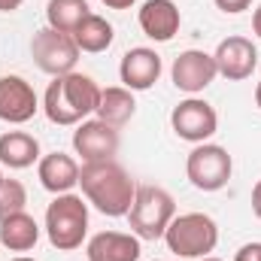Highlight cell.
Instances as JSON below:
<instances>
[{
  "label": "cell",
  "mask_w": 261,
  "mask_h": 261,
  "mask_svg": "<svg viewBox=\"0 0 261 261\" xmlns=\"http://www.w3.org/2000/svg\"><path fill=\"white\" fill-rule=\"evenodd\" d=\"M79 186L85 200L103 213V216H128L134 195H137V182L128 176V170L119 161H88L79 167Z\"/></svg>",
  "instance_id": "6da1fadb"
},
{
  "label": "cell",
  "mask_w": 261,
  "mask_h": 261,
  "mask_svg": "<svg viewBox=\"0 0 261 261\" xmlns=\"http://www.w3.org/2000/svg\"><path fill=\"white\" fill-rule=\"evenodd\" d=\"M100 103V85L85 76V73H67V76H55L43 94V113L52 125H79L85 122Z\"/></svg>",
  "instance_id": "7a4b0ae2"
},
{
  "label": "cell",
  "mask_w": 261,
  "mask_h": 261,
  "mask_svg": "<svg viewBox=\"0 0 261 261\" xmlns=\"http://www.w3.org/2000/svg\"><path fill=\"white\" fill-rule=\"evenodd\" d=\"M46 234L58 252L79 249L88 234V200L73 192L55 195V200L46 206Z\"/></svg>",
  "instance_id": "3957f363"
},
{
  "label": "cell",
  "mask_w": 261,
  "mask_h": 261,
  "mask_svg": "<svg viewBox=\"0 0 261 261\" xmlns=\"http://www.w3.org/2000/svg\"><path fill=\"white\" fill-rule=\"evenodd\" d=\"M173 216H176V200L170 192H164L161 186H137L128 222L140 240H161Z\"/></svg>",
  "instance_id": "277c9868"
},
{
  "label": "cell",
  "mask_w": 261,
  "mask_h": 261,
  "mask_svg": "<svg viewBox=\"0 0 261 261\" xmlns=\"http://www.w3.org/2000/svg\"><path fill=\"white\" fill-rule=\"evenodd\" d=\"M164 243L179 258H206L219 243V225L206 213H182L164 231Z\"/></svg>",
  "instance_id": "5b68a950"
},
{
  "label": "cell",
  "mask_w": 261,
  "mask_h": 261,
  "mask_svg": "<svg viewBox=\"0 0 261 261\" xmlns=\"http://www.w3.org/2000/svg\"><path fill=\"white\" fill-rule=\"evenodd\" d=\"M234 170V161L225 146L216 143H197L186 158V176L197 192H219L228 186Z\"/></svg>",
  "instance_id": "8992f818"
},
{
  "label": "cell",
  "mask_w": 261,
  "mask_h": 261,
  "mask_svg": "<svg viewBox=\"0 0 261 261\" xmlns=\"http://www.w3.org/2000/svg\"><path fill=\"white\" fill-rule=\"evenodd\" d=\"M31 55H34V64L43 73L67 76V73H73V67L79 61V46H76L73 34H61L55 28H43L31 40Z\"/></svg>",
  "instance_id": "52a82bcc"
},
{
  "label": "cell",
  "mask_w": 261,
  "mask_h": 261,
  "mask_svg": "<svg viewBox=\"0 0 261 261\" xmlns=\"http://www.w3.org/2000/svg\"><path fill=\"white\" fill-rule=\"evenodd\" d=\"M170 125L173 134L186 143H206L216 130H219V116L213 110V103L200 100V97H186L173 107L170 113Z\"/></svg>",
  "instance_id": "ba28073f"
},
{
  "label": "cell",
  "mask_w": 261,
  "mask_h": 261,
  "mask_svg": "<svg viewBox=\"0 0 261 261\" xmlns=\"http://www.w3.org/2000/svg\"><path fill=\"white\" fill-rule=\"evenodd\" d=\"M73 149L82 158V164L88 161H110L119 152V128L100 122V119H85L73 130Z\"/></svg>",
  "instance_id": "9c48e42d"
},
{
  "label": "cell",
  "mask_w": 261,
  "mask_h": 261,
  "mask_svg": "<svg viewBox=\"0 0 261 261\" xmlns=\"http://www.w3.org/2000/svg\"><path fill=\"white\" fill-rule=\"evenodd\" d=\"M219 76V67L216 58L210 52H200V49H186L176 55V61L170 67V79L179 91L186 94H200L206 85H213V79Z\"/></svg>",
  "instance_id": "30bf717a"
},
{
  "label": "cell",
  "mask_w": 261,
  "mask_h": 261,
  "mask_svg": "<svg viewBox=\"0 0 261 261\" xmlns=\"http://www.w3.org/2000/svg\"><path fill=\"white\" fill-rule=\"evenodd\" d=\"M40 97L24 76H0V122L24 125L37 116Z\"/></svg>",
  "instance_id": "8fae6325"
},
{
  "label": "cell",
  "mask_w": 261,
  "mask_h": 261,
  "mask_svg": "<svg viewBox=\"0 0 261 261\" xmlns=\"http://www.w3.org/2000/svg\"><path fill=\"white\" fill-rule=\"evenodd\" d=\"M213 58H216V67H219V76H225L231 82L249 79L255 64H258L255 43L246 40V37H225L219 43V49L213 52Z\"/></svg>",
  "instance_id": "7c38bea8"
},
{
  "label": "cell",
  "mask_w": 261,
  "mask_h": 261,
  "mask_svg": "<svg viewBox=\"0 0 261 261\" xmlns=\"http://www.w3.org/2000/svg\"><path fill=\"white\" fill-rule=\"evenodd\" d=\"M161 55L149 46H137V49H128L122 55V64H119V76H122V85L128 91H146L152 88L158 79H161Z\"/></svg>",
  "instance_id": "4fadbf2b"
},
{
  "label": "cell",
  "mask_w": 261,
  "mask_h": 261,
  "mask_svg": "<svg viewBox=\"0 0 261 261\" xmlns=\"http://www.w3.org/2000/svg\"><path fill=\"white\" fill-rule=\"evenodd\" d=\"M137 18H140V31L155 43H170L182 24L179 6L173 0H146Z\"/></svg>",
  "instance_id": "5bb4252c"
},
{
  "label": "cell",
  "mask_w": 261,
  "mask_h": 261,
  "mask_svg": "<svg viewBox=\"0 0 261 261\" xmlns=\"http://www.w3.org/2000/svg\"><path fill=\"white\" fill-rule=\"evenodd\" d=\"M140 237L122 231H100L88 240V261H140Z\"/></svg>",
  "instance_id": "9a60e30c"
},
{
  "label": "cell",
  "mask_w": 261,
  "mask_h": 261,
  "mask_svg": "<svg viewBox=\"0 0 261 261\" xmlns=\"http://www.w3.org/2000/svg\"><path fill=\"white\" fill-rule=\"evenodd\" d=\"M37 176L46 192L52 195H67L73 186H79V164L73 155L64 152H49L37 161Z\"/></svg>",
  "instance_id": "2e32d148"
},
{
  "label": "cell",
  "mask_w": 261,
  "mask_h": 261,
  "mask_svg": "<svg viewBox=\"0 0 261 261\" xmlns=\"http://www.w3.org/2000/svg\"><path fill=\"white\" fill-rule=\"evenodd\" d=\"M40 161V143L34 134L24 130H6L0 134V164L9 170H24Z\"/></svg>",
  "instance_id": "e0dca14e"
},
{
  "label": "cell",
  "mask_w": 261,
  "mask_h": 261,
  "mask_svg": "<svg viewBox=\"0 0 261 261\" xmlns=\"http://www.w3.org/2000/svg\"><path fill=\"white\" fill-rule=\"evenodd\" d=\"M37 240H40V225L24 210L0 222V246H6L9 252H31Z\"/></svg>",
  "instance_id": "ac0fdd59"
},
{
  "label": "cell",
  "mask_w": 261,
  "mask_h": 261,
  "mask_svg": "<svg viewBox=\"0 0 261 261\" xmlns=\"http://www.w3.org/2000/svg\"><path fill=\"white\" fill-rule=\"evenodd\" d=\"M137 113V100H134V91H128L125 85H113V88H100V103L94 110V116L113 128H122L128 125Z\"/></svg>",
  "instance_id": "d6986e66"
},
{
  "label": "cell",
  "mask_w": 261,
  "mask_h": 261,
  "mask_svg": "<svg viewBox=\"0 0 261 261\" xmlns=\"http://www.w3.org/2000/svg\"><path fill=\"white\" fill-rule=\"evenodd\" d=\"M113 24L103 18V15H88L76 31H73V40L79 46V52H88V55H97V52H107L113 46Z\"/></svg>",
  "instance_id": "ffe728a7"
},
{
  "label": "cell",
  "mask_w": 261,
  "mask_h": 261,
  "mask_svg": "<svg viewBox=\"0 0 261 261\" xmlns=\"http://www.w3.org/2000/svg\"><path fill=\"white\" fill-rule=\"evenodd\" d=\"M88 15H91L88 0H49L46 3V21H49V28H55L61 34H73Z\"/></svg>",
  "instance_id": "44dd1931"
},
{
  "label": "cell",
  "mask_w": 261,
  "mask_h": 261,
  "mask_svg": "<svg viewBox=\"0 0 261 261\" xmlns=\"http://www.w3.org/2000/svg\"><path fill=\"white\" fill-rule=\"evenodd\" d=\"M28 206V189L18 179H3L0 186V222L6 216H15Z\"/></svg>",
  "instance_id": "7402d4cb"
},
{
  "label": "cell",
  "mask_w": 261,
  "mask_h": 261,
  "mask_svg": "<svg viewBox=\"0 0 261 261\" xmlns=\"http://www.w3.org/2000/svg\"><path fill=\"white\" fill-rule=\"evenodd\" d=\"M216 6L228 15H237V12H246L252 6V0H216Z\"/></svg>",
  "instance_id": "603a6c76"
},
{
  "label": "cell",
  "mask_w": 261,
  "mask_h": 261,
  "mask_svg": "<svg viewBox=\"0 0 261 261\" xmlns=\"http://www.w3.org/2000/svg\"><path fill=\"white\" fill-rule=\"evenodd\" d=\"M234 261H261V243H246L237 249Z\"/></svg>",
  "instance_id": "cb8c5ba5"
},
{
  "label": "cell",
  "mask_w": 261,
  "mask_h": 261,
  "mask_svg": "<svg viewBox=\"0 0 261 261\" xmlns=\"http://www.w3.org/2000/svg\"><path fill=\"white\" fill-rule=\"evenodd\" d=\"M100 3H103L107 9H130L137 0H100Z\"/></svg>",
  "instance_id": "d4e9b609"
},
{
  "label": "cell",
  "mask_w": 261,
  "mask_h": 261,
  "mask_svg": "<svg viewBox=\"0 0 261 261\" xmlns=\"http://www.w3.org/2000/svg\"><path fill=\"white\" fill-rule=\"evenodd\" d=\"M252 213L261 219V179L255 182V189H252Z\"/></svg>",
  "instance_id": "484cf974"
},
{
  "label": "cell",
  "mask_w": 261,
  "mask_h": 261,
  "mask_svg": "<svg viewBox=\"0 0 261 261\" xmlns=\"http://www.w3.org/2000/svg\"><path fill=\"white\" fill-rule=\"evenodd\" d=\"M24 0H0V12H15Z\"/></svg>",
  "instance_id": "4316f807"
},
{
  "label": "cell",
  "mask_w": 261,
  "mask_h": 261,
  "mask_svg": "<svg viewBox=\"0 0 261 261\" xmlns=\"http://www.w3.org/2000/svg\"><path fill=\"white\" fill-rule=\"evenodd\" d=\"M252 34H255V37L261 40V6L255 9V12H252Z\"/></svg>",
  "instance_id": "83f0119b"
},
{
  "label": "cell",
  "mask_w": 261,
  "mask_h": 261,
  "mask_svg": "<svg viewBox=\"0 0 261 261\" xmlns=\"http://www.w3.org/2000/svg\"><path fill=\"white\" fill-rule=\"evenodd\" d=\"M255 107H258V110H261V82H258V85H255Z\"/></svg>",
  "instance_id": "f1b7e54d"
},
{
  "label": "cell",
  "mask_w": 261,
  "mask_h": 261,
  "mask_svg": "<svg viewBox=\"0 0 261 261\" xmlns=\"http://www.w3.org/2000/svg\"><path fill=\"white\" fill-rule=\"evenodd\" d=\"M12 261H34V258H28V255H18V258H12Z\"/></svg>",
  "instance_id": "f546056e"
},
{
  "label": "cell",
  "mask_w": 261,
  "mask_h": 261,
  "mask_svg": "<svg viewBox=\"0 0 261 261\" xmlns=\"http://www.w3.org/2000/svg\"><path fill=\"white\" fill-rule=\"evenodd\" d=\"M200 261H222V258H213V255H206V258H200Z\"/></svg>",
  "instance_id": "4dcf8cb0"
},
{
  "label": "cell",
  "mask_w": 261,
  "mask_h": 261,
  "mask_svg": "<svg viewBox=\"0 0 261 261\" xmlns=\"http://www.w3.org/2000/svg\"><path fill=\"white\" fill-rule=\"evenodd\" d=\"M3 179H6V176H3V167H0V186H3Z\"/></svg>",
  "instance_id": "1f68e13d"
}]
</instances>
